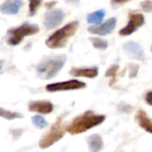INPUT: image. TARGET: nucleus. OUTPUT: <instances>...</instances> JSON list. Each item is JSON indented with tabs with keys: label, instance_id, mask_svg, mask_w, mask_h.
<instances>
[{
	"label": "nucleus",
	"instance_id": "nucleus-9",
	"mask_svg": "<svg viewBox=\"0 0 152 152\" xmlns=\"http://www.w3.org/2000/svg\"><path fill=\"white\" fill-rule=\"evenodd\" d=\"M117 24V20L116 18L112 17L109 20H107L105 22L101 23L100 25H95V26H91L87 28L88 32L91 34L94 35H99V36H106L108 34H110Z\"/></svg>",
	"mask_w": 152,
	"mask_h": 152
},
{
	"label": "nucleus",
	"instance_id": "nucleus-7",
	"mask_svg": "<svg viewBox=\"0 0 152 152\" xmlns=\"http://www.w3.org/2000/svg\"><path fill=\"white\" fill-rule=\"evenodd\" d=\"M145 23V19L143 14L140 12H130L129 21L127 25L119 30V35L123 37L129 36L136 31L137 28H141Z\"/></svg>",
	"mask_w": 152,
	"mask_h": 152
},
{
	"label": "nucleus",
	"instance_id": "nucleus-21",
	"mask_svg": "<svg viewBox=\"0 0 152 152\" xmlns=\"http://www.w3.org/2000/svg\"><path fill=\"white\" fill-rule=\"evenodd\" d=\"M43 0H28V16H34L39 6L41 5Z\"/></svg>",
	"mask_w": 152,
	"mask_h": 152
},
{
	"label": "nucleus",
	"instance_id": "nucleus-24",
	"mask_svg": "<svg viewBox=\"0 0 152 152\" xmlns=\"http://www.w3.org/2000/svg\"><path fill=\"white\" fill-rule=\"evenodd\" d=\"M118 109L122 113H130L133 110V107L130 106L129 104H126V103H120L118 106Z\"/></svg>",
	"mask_w": 152,
	"mask_h": 152
},
{
	"label": "nucleus",
	"instance_id": "nucleus-23",
	"mask_svg": "<svg viewBox=\"0 0 152 152\" xmlns=\"http://www.w3.org/2000/svg\"><path fill=\"white\" fill-rule=\"evenodd\" d=\"M129 69H130V72H129V77L131 78H134L137 76L138 74V70H139V66L134 64V63H131L129 64Z\"/></svg>",
	"mask_w": 152,
	"mask_h": 152
},
{
	"label": "nucleus",
	"instance_id": "nucleus-1",
	"mask_svg": "<svg viewBox=\"0 0 152 152\" xmlns=\"http://www.w3.org/2000/svg\"><path fill=\"white\" fill-rule=\"evenodd\" d=\"M106 119L104 115L95 114L92 110H87L75 118L67 126L66 131L70 134H79L86 133L101 124Z\"/></svg>",
	"mask_w": 152,
	"mask_h": 152
},
{
	"label": "nucleus",
	"instance_id": "nucleus-11",
	"mask_svg": "<svg viewBox=\"0 0 152 152\" xmlns=\"http://www.w3.org/2000/svg\"><path fill=\"white\" fill-rule=\"evenodd\" d=\"M28 110L42 115H47L53 112V105L49 101H33L28 104Z\"/></svg>",
	"mask_w": 152,
	"mask_h": 152
},
{
	"label": "nucleus",
	"instance_id": "nucleus-20",
	"mask_svg": "<svg viewBox=\"0 0 152 152\" xmlns=\"http://www.w3.org/2000/svg\"><path fill=\"white\" fill-rule=\"evenodd\" d=\"M119 67L118 64H114L112 66H110L105 72V77H111V82L110 83V86H112L115 82H116V77H117V74H118V70Z\"/></svg>",
	"mask_w": 152,
	"mask_h": 152
},
{
	"label": "nucleus",
	"instance_id": "nucleus-25",
	"mask_svg": "<svg viewBox=\"0 0 152 152\" xmlns=\"http://www.w3.org/2000/svg\"><path fill=\"white\" fill-rule=\"evenodd\" d=\"M145 102H147V104H149L150 106H152V91H149L146 94H145Z\"/></svg>",
	"mask_w": 152,
	"mask_h": 152
},
{
	"label": "nucleus",
	"instance_id": "nucleus-8",
	"mask_svg": "<svg viewBox=\"0 0 152 152\" xmlns=\"http://www.w3.org/2000/svg\"><path fill=\"white\" fill-rule=\"evenodd\" d=\"M65 13L61 9H48L45 13L44 25L46 29H53L61 24Z\"/></svg>",
	"mask_w": 152,
	"mask_h": 152
},
{
	"label": "nucleus",
	"instance_id": "nucleus-10",
	"mask_svg": "<svg viewBox=\"0 0 152 152\" xmlns=\"http://www.w3.org/2000/svg\"><path fill=\"white\" fill-rule=\"evenodd\" d=\"M123 48L127 53L129 58L133 60H138L141 61H143L145 60L144 51L138 43L134 41L126 42L123 45Z\"/></svg>",
	"mask_w": 152,
	"mask_h": 152
},
{
	"label": "nucleus",
	"instance_id": "nucleus-15",
	"mask_svg": "<svg viewBox=\"0 0 152 152\" xmlns=\"http://www.w3.org/2000/svg\"><path fill=\"white\" fill-rule=\"evenodd\" d=\"M87 143H88V147H89L90 151L92 152L101 151L103 148V141H102V137L96 134L89 136Z\"/></svg>",
	"mask_w": 152,
	"mask_h": 152
},
{
	"label": "nucleus",
	"instance_id": "nucleus-28",
	"mask_svg": "<svg viewBox=\"0 0 152 152\" xmlns=\"http://www.w3.org/2000/svg\"><path fill=\"white\" fill-rule=\"evenodd\" d=\"M65 2L71 4L73 5H78L79 4V0H65Z\"/></svg>",
	"mask_w": 152,
	"mask_h": 152
},
{
	"label": "nucleus",
	"instance_id": "nucleus-12",
	"mask_svg": "<svg viewBox=\"0 0 152 152\" xmlns=\"http://www.w3.org/2000/svg\"><path fill=\"white\" fill-rule=\"evenodd\" d=\"M23 5L22 0H6L0 5V12L5 15H14Z\"/></svg>",
	"mask_w": 152,
	"mask_h": 152
},
{
	"label": "nucleus",
	"instance_id": "nucleus-18",
	"mask_svg": "<svg viewBox=\"0 0 152 152\" xmlns=\"http://www.w3.org/2000/svg\"><path fill=\"white\" fill-rule=\"evenodd\" d=\"M90 41L92 42L94 48L99 49V50H106L108 48V42L104 39H102L100 37H90Z\"/></svg>",
	"mask_w": 152,
	"mask_h": 152
},
{
	"label": "nucleus",
	"instance_id": "nucleus-3",
	"mask_svg": "<svg viewBox=\"0 0 152 152\" xmlns=\"http://www.w3.org/2000/svg\"><path fill=\"white\" fill-rule=\"evenodd\" d=\"M67 61V56L64 54L50 57L42 61L37 66V74L41 79H51L57 76Z\"/></svg>",
	"mask_w": 152,
	"mask_h": 152
},
{
	"label": "nucleus",
	"instance_id": "nucleus-14",
	"mask_svg": "<svg viewBox=\"0 0 152 152\" xmlns=\"http://www.w3.org/2000/svg\"><path fill=\"white\" fill-rule=\"evenodd\" d=\"M135 120L143 130L152 134V120L149 118L146 112L142 110H138L135 115Z\"/></svg>",
	"mask_w": 152,
	"mask_h": 152
},
{
	"label": "nucleus",
	"instance_id": "nucleus-26",
	"mask_svg": "<svg viewBox=\"0 0 152 152\" xmlns=\"http://www.w3.org/2000/svg\"><path fill=\"white\" fill-rule=\"evenodd\" d=\"M128 1H130V0H111V4L113 5H120V4L127 3Z\"/></svg>",
	"mask_w": 152,
	"mask_h": 152
},
{
	"label": "nucleus",
	"instance_id": "nucleus-6",
	"mask_svg": "<svg viewBox=\"0 0 152 152\" xmlns=\"http://www.w3.org/2000/svg\"><path fill=\"white\" fill-rule=\"evenodd\" d=\"M86 83L77 79H72L64 82L49 84L45 86V90L49 93H55V92H62V91L79 90V89L86 88Z\"/></svg>",
	"mask_w": 152,
	"mask_h": 152
},
{
	"label": "nucleus",
	"instance_id": "nucleus-16",
	"mask_svg": "<svg viewBox=\"0 0 152 152\" xmlns=\"http://www.w3.org/2000/svg\"><path fill=\"white\" fill-rule=\"evenodd\" d=\"M104 17H105V11L102 9V10H98V11H95L94 12L87 14L86 21L89 24L98 25V24H101L102 22Z\"/></svg>",
	"mask_w": 152,
	"mask_h": 152
},
{
	"label": "nucleus",
	"instance_id": "nucleus-17",
	"mask_svg": "<svg viewBox=\"0 0 152 152\" xmlns=\"http://www.w3.org/2000/svg\"><path fill=\"white\" fill-rule=\"evenodd\" d=\"M31 121L33 125L38 128V129H44L48 126V122L45 120V118L40 115H35L31 118Z\"/></svg>",
	"mask_w": 152,
	"mask_h": 152
},
{
	"label": "nucleus",
	"instance_id": "nucleus-13",
	"mask_svg": "<svg viewBox=\"0 0 152 152\" xmlns=\"http://www.w3.org/2000/svg\"><path fill=\"white\" fill-rule=\"evenodd\" d=\"M69 74L73 77H83L87 78H94L98 76V68H72Z\"/></svg>",
	"mask_w": 152,
	"mask_h": 152
},
{
	"label": "nucleus",
	"instance_id": "nucleus-30",
	"mask_svg": "<svg viewBox=\"0 0 152 152\" xmlns=\"http://www.w3.org/2000/svg\"><path fill=\"white\" fill-rule=\"evenodd\" d=\"M151 51L152 52V45H151Z\"/></svg>",
	"mask_w": 152,
	"mask_h": 152
},
{
	"label": "nucleus",
	"instance_id": "nucleus-27",
	"mask_svg": "<svg viewBox=\"0 0 152 152\" xmlns=\"http://www.w3.org/2000/svg\"><path fill=\"white\" fill-rule=\"evenodd\" d=\"M56 1H51V2H47L45 4V7L47 8V9H52L55 4H56Z\"/></svg>",
	"mask_w": 152,
	"mask_h": 152
},
{
	"label": "nucleus",
	"instance_id": "nucleus-2",
	"mask_svg": "<svg viewBox=\"0 0 152 152\" xmlns=\"http://www.w3.org/2000/svg\"><path fill=\"white\" fill-rule=\"evenodd\" d=\"M79 27V22L77 20H74L69 22L64 27L53 32L45 41V45L47 47L52 49H59L66 46L69 39L73 37L77 28Z\"/></svg>",
	"mask_w": 152,
	"mask_h": 152
},
{
	"label": "nucleus",
	"instance_id": "nucleus-19",
	"mask_svg": "<svg viewBox=\"0 0 152 152\" xmlns=\"http://www.w3.org/2000/svg\"><path fill=\"white\" fill-rule=\"evenodd\" d=\"M0 117L3 118H5L7 120H12L16 118H21L22 115L18 112H12L9 110H6L3 108H0Z\"/></svg>",
	"mask_w": 152,
	"mask_h": 152
},
{
	"label": "nucleus",
	"instance_id": "nucleus-29",
	"mask_svg": "<svg viewBox=\"0 0 152 152\" xmlns=\"http://www.w3.org/2000/svg\"><path fill=\"white\" fill-rule=\"evenodd\" d=\"M2 65H3V61H0V69H2Z\"/></svg>",
	"mask_w": 152,
	"mask_h": 152
},
{
	"label": "nucleus",
	"instance_id": "nucleus-4",
	"mask_svg": "<svg viewBox=\"0 0 152 152\" xmlns=\"http://www.w3.org/2000/svg\"><path fill=\"white\" fill-rule=\"evenodd\" d=\"M63 116L59 117L56 119V121L52 125L49 132L46 133L41 138V140L38 142V147L40 149H47L63 138L66 132V127H64L63 124Z\"/></svg>",
	"mask_w": 152,
	"mask_h": 152
},
{
	"label": "nucleus",
	"instance_id": "nucleus-22",
	"mask_svg": "<svg viewBox=\"0 0 152 152\" xmlns=\"http://www.w3.org/2000/svg\"><path fill=\"white\" fill-rule=\"evenodd\" d=\"M141 7L145 12H152V0H143L141 3Z\"/></svg>",
	"mask_w": 152,
	"mask_h": 152
},
{
	"label": "nucleus",
	"instance_id": "nucleus-5",
	"mask_svg": "<svg viewBox=\"0 0 152 152\" xmlns=\"http://www.w3.org/2000/svg\"><path fill=\"white\" fill-rule=\"evenodd\" d=\"M39 32V27L37 24L25 22L17 28H13L7 32V44L12 46L18 45L25 37L33 36Z\"/></svg>",
	"mask_w": 152,
	"mask_h": 152
}]
</instances>
